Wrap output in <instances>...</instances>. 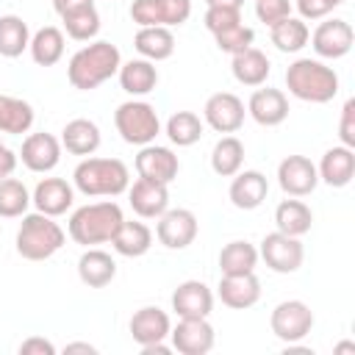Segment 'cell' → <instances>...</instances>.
Listing matches in <instances>:
<instances>
[{"mask_svg": "<svg viewBox=\"0 0 355 355\" xmlns=\"http://www.w3.org/2000/svg\"><path fill=\"white\" fill-rule=\"evenodd\" d=\"M313 322H316L313 311L302 300H283L272 308V316H269V327L283 344L302 341L313 330Z\"/></svg>", "mask_w": 355, "mask_h": 355, "instance_id": "obj_7", "label": "cell"}, {"mask_svg": "<svg viewBox=\"0 0 355 355\" xmlns=\"http://www.w3.org/2000/svg\"><path fill=\"white\" fill-rule=\"evenodd\" d=\"M214 39H216V47H219L222 53L236 55V53L252 47V42H255V31H252L250 25H244V22H236V25H230V28L214 33Z\"/></svg>", "mask_w": 355, "mask_h": 355, "instance_id": "obj_41", "label": "cell"}, {"mask_svg": "<svg viewBox=\"0 0 355 355\" xmlns=\"http://www.w3.org/2000/svg\"><path fill=\"white\" fill-rule=\"evenodd\" d=\"M327 3H330V6H333V8H338V6H341V3H344V0H327Z\"/></svg>", "mask_w": 355, "mask_h": 355, "instance_id": "obj_53", "label": "cell"}, {"mask_svg": "<svg viewBox=\"0 0 355 355\" xmlns=\"http://www.w3.org/2000/svg\"><path fill=\"white\" fill-rule=\"evenodd\" d=\"M244 116H247L244 103L233 92H216L202 105V122L208 128H214L216 133H225V136L236 133L244 125Z\"/></svg>", "mask_w": 355, "mask_h": 355, "instance_id": "obj_11", "label": "cell"}, {"mask_svg": "<svg viewBox=\"0 0 355 355\" xmlns=\"http://www.w3.org/2000/svg\"><path fill=\"white\" fill-rule=\"evenodd\" d=\"M269 39H272V44H275L280 53H300V50L308 44L311 31H308L305 19H300V17H286V19H280L277 25L269 28Z\"/></svg>", "mask_w": 355, "mask_h": 355, "instance_id": "obj_36", "label": "cell"}, {"mask_svg": "<svg viewBox=\"0 0 355 355\" xmlns=\"http://www.w3.org/2000/svg\"><path fill=\"white\" fill-rule=\"evenodd\" d=\"M33 128V105L22 97L0 94V133L22 136Z\"/></svg>", "mask_w": 355, "mask_h": 355, "instance_id": "obj_33", "label": "cell"}, {"mask_svg": "<svg viewBox=\"0 0 355 355\" xmlns=\"http://www.w3.org/2000/svg\"><path fill=\"white\" fill-rule=\"evenodd\" d=\"M61 139H55L53 133H28L25 141H22V150H19V161L25 164V169L36 172V175H44V172H53L61 161Z\"/></svg>", "mask_w": 355, "mask_h": 355, "instance_id": "obj_14", "label": "cell"}, {"mask_svg": "<svg viewBox=\"0 0 355 355\" xmlns=\"http://www.w3.org/2000/svg\"><path fill=\"white\" fill-rule=\"evenodd\" d=\"M244 164V144L233 133L222 136L211 150V169L219 178H233Z\"/></svg>", "mask_w": 355, "mask_h": 355, "instance_id": "obj_37", "label": "cell"}, {"mask_svg": "<svg viewBox=\"0 0 355 355\" xmlns=\"http://www.w3.org/2000/svg\"><path fill=\"white\" fill-rule=\"evenodd\" d=\"M19 352L22 355H55V347H53V341L42 338V336H31L19 344Z\"/></svg>", "mask_w": 355, "mask_h": 355, "instance_id": "obj_46", "label": "cell"}, {"mask_svg": "<svg viewBox=\"0 0 355 355\" xmlns=\"http://www.w3.org/2000/svg\"><path fill=\"white\" fill-rule=\"evenodd\" d=\"M114 125H116V133L122 136V141L136 144V147L155 141V136L161 133L158 111L147 100H128V103L116 105Z\"/></svg>", "mask_w": 355, "mask_h": 355, "instance_id": "obj_6", "label": "cell"}, {"mask_svg": "<svg viewBox=\"0 0 355 355\" xmlns=\"http://www.w3.org/2000/svg\"><path fill=\"white\" fill-rule=\"evenodd\" d=\"M31 202L36 205L39 214H47V216H64L72 202H75V186L67 183L64 178H42L31 194Z\"/></svg>", "mask_w": 355, "mask_h": 355, "instance_id": "obj_19", "label": "cell"}, {"mask_svg": "<svg viewBox=\"0 0 355 355\" xmlns=\"http://www.w3.org/2000/svg\"><path fill=\"white\" fill-rule=\"evenodd\" d=\"M311 47H313V53L319 55V58H330V61H336V58H344L349 50H352V42H355V31H352V25L347 22V19H338V17H333V19H322L316 28H313V33H311Z\"/></svg>", "mask_w": 355, "mask_h": 355, "instance_id": "obj_10", "label": "cell"}, {"mask_svg": "<svg viewBox=\"0 0 355 355\" xmlns=\"http://www.w3.org/2000/svg\"><path fill=\"white\" fill-rule=\"evenodd\" d=\"M297 11H300V19H324L333 6L327 0H294Z\"/></svg>", "mask_w": 355, "mask_h": 355, "instance_id": "obj_45", "label": "cell"}, {"mask_svg": "<svg viewBox=\"0 0 355 355\" xmlns=\"http://www.w3.org/2000/svg\"><path fill=\"white\" fill-rule=\"evenodd\" d=\"M128 330H130V336H133V341L139 347H147V344H155V341L169 338L172 322H169L166 311H161L158 305H144V308H139L130 316Z\"/></svg>", "mask_w": 355, "mask_h": 355, "instance_id": "obj_23", "label": "cell"}, {"mask_svg": "<svg viewBox=\"0 0 355 355\" xmlns=\"http://www.w3.org/2000/svg\"><path fill=\"white\" fill-rule=\"evenodd\" d=\"M258 258H263V263L277 272V275H291L302 266L305 261V247L297 236H286L280 230L275 233H266L261 239V250H258Z\"/></svg>", "mask_w": 355, "mask_h": 355, "instance_id": "obj_8", "label": "cell"}, {"mask_svg": "<svg viewBox=\"0 0 355 355\" xmlns=\"http://www.w3.org/2000/svg\"><path fill=\"white\" fill-rule=\"evenodd\" d=\"M72 186L86 197H119L130 186V169L119 158L86 155L72 172Z\"/></svg>", "mask_w": 355, "mask_h": 355, "instance_id": "obj_4", "label": "cell"}, {"mask_svg": "<svg viewBox=\"0 0 355 355\" xmlns=\"http://www.w3.org/2000/svg\"><path fill=\"white\" fill-rule=\"evenodd\" d=\"M64 352H67V355H72V352L94 355V352H97V347H94V344H86V341H72V344H67V347H64Z\"/></svg>", "mask_w": 355, "mask_h": 355, "instance_id": "obj_49", "label": "cell"}, {"mask_svg": "<svg viewBox=\"0 0 355 355\" xmlns=\"http://www.w3.org/2000/svg\"><path fill=\"white\" fill-rule=\"evenodd\" d=\"M247 114H250L258 125L275 128V125L286 122V116H288V97H286L283 89H272V86L261 89V86H258V89L250 94Z\"/></svg>", "mask_w": 355, "mask_h": 355, "instance_id": "obj_20", "label": "cell"}, {"mask_svg": "<svg viewBox=\"0 0 355 355\" xmlns=\"http://www.w3.org/2000/svg\"><path fill=\"white\" fill-rule=\"evenodd\" d=\"M122 67V53L116 44L97 39L89 42L86 47H80L69 64H67V78L75 89L80 92H92L97 86H103L105 80H111Z\"/></svg>", "mask_w": 355, "mask_h": 355, "instance_id": "obj_1", "label": "cell"}, {"mask_svg": "<svg viewBox=\"0 0 355 355\" xmlns=\"http://www.w3.org/2000/svg\"><path fill=\"white\" fill-rule=\"evenodd\" d=\"M191 17V0H133L130 3V19L139 28L164 25L175 28L183 25Z\"/></svg>", "mask_w": 355, "mask_h": 355, "instance_id": "obj_9", "label": "cell"}, {"mask_svg": "<svg viewBox=\"0 0 355 355\" xmlns=\"http://www.w3.org/2000/svg\"><path fill=\"white\" fill-rule=\"evenodd\" d=\"M336 352H352V355H355V344L344 341V344H338V347H336Z\"/></svg>", "mask_w": 355, "mask_h": 355, "instance_id": "obj_52", "label": "cell"}, {"mask_svg": "<svg viewBox=\"0 0 355 355\" xmlns=\"http://www.w3.org/2000/svg\"><path fill=\"white\" fill-rule=\"evenodd\" d=\"M114 250L125 258H141L150 252L153 247V230L144 225V222H133V219H125L119 225V230L114 233L111 239Z\"/></svg>", "mask_w": 355, "mask_h": 355, "instance_id": "obj_30", "label": "cell"}, {"mask_svg": "<svg viewBox=\"0 0 355 355\" xmlns=\"http://www.w3.org/2000/svg\"><path fill=\"white\" fill-rule=\"evenodd\" d=\"M266 194H269V180L258 169H244V172L239 169L227 189V197L239 211H255L266 200Z\"/></svg>", "mask_w": 355, "mask_h": 355, "instance_id": "obj_21", "label": "cell"}, {"mask_svg": "<svg viewBox=\"0 0 355 355\" xmlns=\"http://www.w3.org/2000/svg\"><path fill=\"white\" fill-rule=\"evenodd\" d=\"M202 130H205V122L194 114V111H175L169 119H166V139L178 147H191L202 139Z\"/></svg>", "mask_w": 355, "mask_h": 355, "instance_id": "obj_38", "label": "cell"}, {"mask_svg": "<svg viewBox=\"0 0 355 355\" xmlns=\"http://www.w3.org/2000/svg\"><path fill=\"white\" fill-rule=\"evenodd\" d=\"M133 47L141 58L147 61H166L175 53V33L172 28L164 25H150V28H139L133 36Z\"/></svg>", "mask_w": 355, "mask_h": 355, "instance_id": "obj_28", "label": "cell"}, {"mask_svg": "<svg viewBox=\"0 0 355 355\" xmlns=\"http://www.w3.org/2000/svg\"><path fill=\"white\" fill-rule=\"evenodd\" d=\"M122 222H125L122 208L114 200H103V202H86V205L75 208L67 230L75 244L94 247V244L111 241Z\"/></svg>", "mask_w": 355, "mask_h": 355, "instance_id": "obj_3", "label": "cell"}, {"mask_svg": "<svg viewBox=\"0 0 355 355\" xmlns=\"http://www.w3.org/2000/svg\"><path fill=\"white\" fill-rule=\"evenodd\" d=\"M119 86L130 97H144L158 86V69L147 58H130L119 67Z\"/></svg>", "mask_w": 355, "mask_h": 355, "instance_id": "obj_29", "label": "cell"}, {"mask_svg": "<svg viewBox=\"0 0 355 355\" xmlns=\"http://www.w3.org/2000/svg\"><path fill=\"white\" fill-rule=\"evenodd\" d=\"M275 225L280 233L286 236H305L313 225V211L300 200V197H291V200H283L277 202L275 208Z\"/></svg>", "mask_w": 355, "mask_h": 355, "instance_id": "obj_31", "label": "cell"}, {"mask_svg": "<svg viewBox=\"0 0 355 355\" xmlns=\"http://www.w3.org/2000/svg\"><path fill=\"white\" fill-rule=\"evenodd\" d=\"M103 136H100V128L97 122L86 119V116H78V119H69L61 130V147L72 155H94L97 147H100Z\"/></svg>", "mask_w": 355, "mask_h": 355, "instance_id": "obj_26", "label": "cell"}, {"mask_svg": "<svg viewBox=\"0 0 355 355\" xmlns=\"http://www.w3.org/2000/svg\"><path fill=\"white\" fill-rule=\"evenodd\" d=\"M205 6H227V8H241L244 0H205Z\"/></svg>", "mask_w": 355, "mask_h": 355, "instance_id": "obj_51", "label": "cell"}, {"mask_svg": "<svg viewBox=\"0 0 355 355\" xmlns=\"http://www.w3.org/2000/svg\"><path fill=\"white\" fill-rule=\"evenodd\" d=\"M89 6H94V0H53V8H55L58 17H67V14L89 8Z\"/></svg>", "mask_w": 355, "mask_h": 355, "instance_id": "obj_48", "label": "cell"}, {"mask_svg": "<svg viewBox=\"0 0 355 355\" xmlns=\"http://www.w3.org/2000/svg\"><path fill=\"white\" fill-rule=\"evenodd\" d=\"M28 44H31L28 22L17 14H3L0 17V55L3 58H17L28 50Z\"/></svg>", "mask_w": 355, "mask_h": 355, "instance_id": "obj_35", "label": "cell"}, {"mask_svg": "<svg viewBox=\"0 0 355 355\" xmlns=\"http://www.w3.org/2000/svg\"><path fill=\"white\" fill-rule=\"evenodd\" d=\"M169 352H172V344H164V341H155V344L141 347V355H169Z\"/></svg>", "mask_w": 355, "mask_h": 355, "instance_id": "obj_50", "label": "cell"}, {"mask_svg": "<svg viewBox=\"0 0 355 355\" xmlns=\"http://www.w3.org/2000/svg\"><path fill=\"white\" fill-rule=\"evenodd\" d=\"M17 161H19V158H17V153L0 141V180L14 175V169H17Z\"/></svg>", "mask_w": 355, "mask_h": 355, "instance_id": "obj_47", "label": "cell"}, {"mask_svg": "<svg viewBox=\"0 0 355 355\" xmlns=\"http://www.w3.org/2000/svg\"><path fill=\"white\" fill-rule=\"evenodd\" d=\"M216 294L222 300V305L233 308V311H244L252 308L261 300V280L255 277V272L247 275H222Z\"/></svg>", "mask_w": 355, "mask_h": 355, "instance_id": "obj_22", "label": "cell"}, {"mask_svg": "<svg viewBox=\"0 0 355 355\" xmlns=\"http://www.w3.org/2000/svg\"><path fill=\"white\" fill-rule=\"evenodd\" d=\"M277 186L288 197H308L319 186L316 164L308 155H286L277 164Z\"/></svg>", "mask_w": 355, "mask_h": 355, "instance_id": "obj_12", "label": "cell"}, {"mask_svg": "<svg viewBox=\"0 0 355 355\" xmlns=\"http://www.w3.org/2000/svg\"><path fill=\"white\" fill-rule=\"evenodd\" d=\"M178 169H180V161L178 155L169 150V147H161L155 141L144 144L136 155V172L139 178H150V180H158V183H172L178 178Z\"/></svg>", "mask_w": 355, "mask_h": 355, "instance_id": "obj_18", "label": "cell"}, {"mask_svg": "<svg viewBox=\"0 0 355 355\" xmlns=\"http://www.w3.org/2000/svg\"><path fill=\"white\" fill-rule=\"evenodd\" d=\"M316 172H319V180L327 183V186H333V189L349 186L352 178H355V150L352 147H344V144L324 150Z\"/></svg>", "mask_w": 355, "mask_h": 355, "instance_id": "obj_24", "label": "cell"}, {"mask_svg": "<svg viewBox=\"0 0 355 355\" xmlns=\"http://www.w3.org/2000/svg\"><path fill=\"white\" fill-rule=\"evenodd\" d=\"M286 89L302 103L324 105L338 94V75L319 58H297L286 69Z\"/></svg>", "mask_w": 355, "mask_h": 355, "instance_id": "obj_2", "label": "cell"}, {"mask_svg": "<svg viewBox=\"0 0 355 355\" xmlns=\"http://www.w3.org/2000/svg\"><path fill=\"white\" fill-rule=\"evenodd\" d=\"M64 31L55 28V25H44L39 28L33 36H31V58L39 64V67H53L64 58Z\"/></svg>", "mask_w": 355, "mask_h": 355, "instance_id": "obj_32", "label": "cell"}, {"mask_svg": "<svg viewBox=\"0 0 355 355\" xmlns=\"http://www.w3.org/2000/svg\"><path fill=\"white\" fill-rule=\"evenodd\" d=\"M172 311L178 319H208L214 311V291L202 280H183L172 291Z\"/></svg>", "mask_w": 355, "mask_h": 355, "instance_id": "obj_17", "label": "cell"}, {"mask_svg": "<svg viewBox=\"0 0 355 355\" xmlns=\"http://www.w3.org/2000/svg\"><path fill=\"white\" fill-rule=\"evenodd\" d=\"M230 72H233V78H236L241 86L258 89V86L266 83V78H269V72H272V64H269V58H266L263 50L247 47V50H241V53L233 55Z\"/></svg>", "mask_w": 355, "mask_h": 355, "instance_id": "obj_27", "label": "cell"}, {"mask_svg": "<svg viewBox=\"0 0 355 355\" xmlns=\"http://www.w3.org/2000/svg\"><path fill=\"white\" fill-rule=\"evenodd\" d=\"M61 22H64L67 36L75 39V42H94V36L100 33V14H97L94 6L72 11V14L61 17Z\"/></svg>", "mask_w": 355, "mask_h": 355, "instance_id": "obj_40", "label": "cell"}, {"mask_svg": "<svg viewBox=\"0 0 355 355\" xmlns=\"http://www.w3.org/2000/svg\"><path fill=\"white\" fill-rule=\"evenodd\" d=\"M67 241V233L61 225L47 214H25L17 230V252L25 261H47L53 258Z\"/></svg>", "mask_w": 355, "mask_h": 355, "instance_id": "obj_5", "label": "cell"}, {"mask_svg": "<svg viewBox=\"0 0 355 355\" xmlns=\"http://www.w3.org/2000/svg\"><path fill=\"white\" fill-rule=\"evenodd\" d=\"M28 208H31L28 186L17 178H3L0 180V216L3 219H17V216H25Z\"/></svg>", "mask_w": 355, "mask_h": 355, "instance_id": "obj_39", "label": "cell"}, {"mask_svg": "<svg viewBox=\"0 0 355 355\" xmlns=\"http://www.w3.org/2000/svg\"><path fill=\"white\" fill-rule=\"evenodd\" d=\"M78 277L89 288H105L116 277V261L97 247H86V252L78 258Z\"/></svg>", "mask_w": 355, "mask_h": 355, "instance_id": "obj_25", "label": "cell"}, {"mask_svg": "<svg viewBox=\"0 0 355 355\" xmlns=\"http://www.w3.org/2000/svg\"><path fill=\"white\" fill-rule=\"evenodd\" d=\"M255 266H258V250L244 239L227 241L219 250V272L222 275H247V272H255Z\"/></svg>", "mask_w": 355, "mask_h": 355, "instance_id": "obj_34", "label": "cell"}, {"mask_svg": "<svg viewBox=\"0 0 355 355\" xmlns=\"http://www.w3.org/2000/svg\"><path fill=\"white\" fill-rule=\"evenodd\" d=\"M205 28L211 33H219L236 22H241V8H227V6H208L205 8V17H202Z\"/></svg>", "mask_w": 355, "mask_h": 355, "instance_id": "obj_42", "label": "cell"}, {"mask_svg": "<svg viewBox=\"0 0 355 355\" xmlns=\"http://www.w3.org/2000/svg\"><path fill=\"white\" fill-rule=\"evenodd\" d=\"M169 341L172 349L180 355H205L214 349L216 333L208 319H180L169 330Z\"/></svg>", "mask_w": 355, "mask_h": 355, "instance_id": "obj_15", "label": "cell"}, {"mask_svg": "<svg viewBox=\"0 0 355 355\" xmlns=\"http://www.w3.org/2000/svg\"><path fill=\"white\" fill-rule=\"evenodd\" d=\"M128 202L141 219H158L169 208V186L150 178H136L133 186H128Z\"/></svg>", "mask_w": 355, "mask_h": 355, "instance_id": "obj_16", "label": "cell"}, {"mask_svg": "<svg viewBox=\"0 0 355 355\" xmlns=\"http://www.w3.org/2000/svg\"><path fill=\"white\" fill-rule=\"evenodd\" d=\"M255 17L266 28H272L280 19L291 17V0H255Z\"/></svg>", "mask_w": 355, "mask_h": 355, "instance_id": "obj_43", "label": "cell"}, {"mask_svg": "<svg viewBox=\"0 0 355 355\" xmlns=\"http://www.w3.org/2000/svg\"><path fill=\"white\" fill-rule=\"evenodd\" d=\"M197 216L189 208H166L155 225V236L166 250H186L197 239Z\"/></svg>", "mask_w": 355, "mask_h": 355, "instance_id": "obj_13", "label": "cell"}, {"mask_svg": "<svg viewBox=\"0 0 355 355\" xmlns=\"http://www.w3.org/2000/svg\"><path fill=\"white\" fill-rule=\"evenodd\" d=\"M338 139L344 147L355 150V100H347L341 108V122H338Z\"/></svg>", "mask_w": 355, "mask_h": 355, "instance_id": "obj_44", "label": "cell"}]
</instances>
